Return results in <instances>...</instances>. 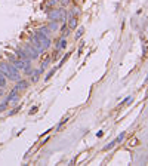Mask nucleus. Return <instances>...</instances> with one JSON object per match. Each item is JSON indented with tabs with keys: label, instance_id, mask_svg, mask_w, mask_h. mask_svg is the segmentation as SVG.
<instances>
[{
	"label": "nucleus",
	"instance_id": "obj_13",
	"mask_svg": "<svg viewBox=\"0 0 148 166\" xmlns=\"http://www.w3.org/2000/svg\"><path fill=\"white\" fill-rule=\"evenodd\" d=\"M83 33H84V27H79V30H77V33L74 34V39L77 40V39H80L82 36H83Z\"/></svg>",
	"mask_w": 148,
	"mask_h": 166
},
{
	"label": "nucleus",
	"instance_id": "obj_5",
	"mask_svg": "<svg viewBox=\"0 0 148 166\" xmlns=\"http://www.w3.org/2000/svg\"><path fill=\"white\" fill-rule=\"evenodd\" d=\"M24 46V49L28 52V55H30V59H37L39 58V52H37V49L34 48L31 43H27V45H22Z\"/></svg>",
	"mask_w": 148,
	"mask_h": 166
},
{
	"label": "nucleus",
	"instance_id": "obj_28",
	"mask_svg": "<svg viewBox=\"0 0 148 166\" xmlns=\"http://www.w3.org/2000/svg\"><path fill=\"white\" fill-rule=\"evenodd\" d=\"M74 3H77V0H74Z\"/></svg>",
	"mask_w": 148,
	"mask_h": 166
},
{
	"label": "nucleus",
	"instance_id": "obj_17",
	"mask_svg": "<svg viewBox=\"0 0 148 166\" xmlns=\"http://www.w3.org/2000/svg\"><path fill=\"white\" fill-rule=\"evenodd\" d=\"M58 3L61 5V7H67L70 3H71V0H58Z\"/></svg>",
	"mask_w": 148,
	"mask_h": 166
},
{
	"label": "nucleus",
	"instance_id": "obj_8",
	"mask_svg": "<svg viewBox=\"0 0 148 166\" xmlns=\"http://www.w3.org/2000/svg\"><path fill=\"white\" fill-rule=\"evenodd\" d=\"M42 73H43V71H42L40 68H33V73L30 74V82H31V83L39 82V77H40Z\"/></svg>",
	"mask_w": 148,
	"mask_h": 166
},
{
	"label": "nucleus",
	"instance_id": "obj_10",
	"mask_svg": "<svg viewBox=\"0 0 148 166\" xmlns=\"http://www.w3.org/2000/svg\"><path fill=\"white\" fill-rule=\"evenodd\" d=\"M65 48H67V39H65V37H61L59 42H58V45H56V52L62 50V49H65Z\"/></svg>",
	"mask_w": 148,
	"mask_h": 166
},
{
	"label": "nucleus",
	"instance_id": "obj_6",
	"mask_svg": "<svg viewBox=\"0 0 148 166\" xmlns=\"http://www.w3.org/2000/svg\"><path fill=\"white\" fill-rule=\"evenodd\" d=\"M30 42H31V45L37 49L39 54H40V52H45V48L42 46V43H40V40L37 37V34H31V36H30Z\"/></svg>",
	"mask_w": 148,
	"mask_h": 166
},
{
	"label": "nucleus",
	"instance_id": "obj_20",
	"mask_svg": "<svg viewBox=\"0 0 148 166\" xmlns=\"http://www.w3.org/2000/svg\"><path fill=\"white\" fill-rule=\"evenodd\" d=\"M67 120H68V117H65V119H62V120H61V123L58 125V128H56V130H61V129H62V126L67 123Z\"/></svg>",
	"mask_w": 148,
	"mask_h": 166
},
{
	"label": "nucleus",
	"instance_id": "obj_26",
	"mask_svg": "<svg viewBox=\"0 0 148 166\" xmlns=\"http://www.w3.org/2000/svg\"><path fill=\"white\" fill-rule=\"evenodd\" d=\"M102 135H104V132H102V130H99V132H96V136H98V138H101Z\"/></svg>",
	"mask_w": 148,
	"mask_h": 166
},
{
	"label": "nucleus",
	"instance_id": "obj_18",
	"mask_svg": "<svg viewBox=\"0 0 148 166\" xmlns=\"http://www.w3.org/2000/svg\"><path fill=\"white\" fill-rule=\"evenodd\" d=\"M116 144H117V142H116V139H114L113 142H110V144H107L105 147H104V150H105V151H107V150H111V148H114V147H116Z\"/></svg>",
	"mask_w": 148,
	"mask_h": 166
},
{
	"label": "nucleus",
	"instance_id": "obj_27",
	"mask_svg": "<svg viewBox=\"0 0 148 166\" xmlns=\"http://www.w3.org/2000/svg\"><path fill=\"white\" fill-rule=\"evenodd\" d=\"M3 95V88H0V97Z\"/></svg>",
	"mask_w": 148,
	"mask_h": 166
},
{
	"label": "nucleus",
	"instance_id": "obj_14",
	"mask_svg": "<svg viewBox=\"0 0 148 166\" xmlns=\"http://www.w3.org/2000/svg\"><path fill=\"white\" fill-rule=\"evenodd\" d=\"M50 64V58H46L45 61H43V63H42V65H40V70H42V71H45V70H46V67Z\"/></svg>",
	"mask_w": 148,
	"mask_h": 166
},
{
	"label": "nucleus",
	"instance_id": "obj_21",
	"mask_svg": "<svg viewBox=\"0 0 148 166\" xmlns=\"http://www.w3.org/2000/svg\"><path fill=\"white\" fill-rule=\"evenodd\" d=\"M40 31H42V33H45V34H48V36H50V33H52L49 27H42V28H40Z\"/></svg>",
	"mask_w": 148,
	"mask_h": 166
},
{
	"label": "nucleus",
	"instance_id": "obj_11",
	"mask_svg": "<svg viewBox=\"0 0 148 166\" xmlns=\"http://www.w3.org/2000/svg\"><path fill=\"white\" fill-rule=\"evenodd\" d=\"M67 27H68L70 30H74V28L77 27V18H76V16H71V18H68Z\"/></svg>",
	"mask_w": 148,
	"mask_h": 166
},
{
	"label": "nucleus",
	"instance_id": "obj_16",
	"mask_svg": "<svg viewBox=\"0 0 148 166\" xmlns=\"http://www.w3.org/2000/svg\"><path fill=\"white\" fill-rule=\"evenodd\" d=\"M77 11H79V9H77V7H76V6H73V7H71V9H70V12L67 13V16H68V18H71V16H76V13H77Z\"/></svg>",
	"mask_w": 148,
	"mask_h": 166
},
{
	"label": "nucleus",
	"instance_id": "obj_9",
	"mask_svg": "<svg viewBox=\"0 0 148 166\" xmlns=\"http://www.w3.org/2000/svg\"><path fill=\"white\" fill-rule=\"evenodd\" d=\"M18 83H16L15 88L18 89V91H24V89H27L28 88V82L27 80H24V79H19V80H16Z\"/></svg>",
	"mask_w": 148,
	"mask_h": 166
},
{
	"label": "nucleus",
	"instance_id": "obj_23",
	"mask_svg": "<svg viewBox=\"0 0 148 166\" xmlns=\"http://www.w3.org/2000/svg\"><path fill=\"white\" fill-rule=\"evenodd\" d=\"M7 108V104H5V102H2V104H0V113H2V111H5Z\"/></svg>",
	"mask_w": 148,
	"mask_h": 166
},
{
	"label": "nucleus",
	"instance_id": "obj_1",
	"mask_svg": "<svg viewBox=\"0 0 148 166\" xmlns=\"http://www.w3.org/2000/svg\"><path fill=\"white\" fill-rule=\"evenodd\" d=\"M0 71L5 74L6 79H9V80H19L21 79V74H19V70L16 68L15 65H12L11 63H0Z\"/></svg>",
	"mask_w": 148,
	"mask_h": 166
},
{
	"label": "nucleus",
	"instance_id": "obj_22",
	"mask_svg": "<svg viewBox=\"0 0 148 166\" xmlns=\"http://www.w3.org/2000/svg\"><path fill=\"white\" fill-rule=\"evenodd\" d=\"M54 74H55V68H54V70H50V71H49V73L46 74V77H45V82H48L49 79H50L52 76H54Z\"/></svg>",
	"mask_w": 148,
	"mask_h": 166
},
{
	"label": "nucleus",
	"instance_id": "obj_4",
	"mask_svg": "<svg viewBox=\"0 0 148 166\" xmlns=\"http://www.w3.org/2000/svg\"><path fill=\"white\" fill-rule=\"evenodd\" d=\"M18 92H19L18 89H16V88H13V89L9 92V95H7V97H6V99H5V104H7V106H9L11 102H16V101H18V98H19Z\"/></svg>",
	"mask_w": 148,
	"mask_h": 166
},
{
	"label": "nucleus",
	"instance_id": "obj_2",
	"mask_svg": "<svg viewBox=\"0 0 148 166\" xmlns=\"http://www.w3.org/2000/svg\"><path fill=\"white\" fill-rule=\"evenodd\" d=\"M50 21H58V22H67V11L65 7H59V9H54L48 13Z\"/></svg>",
	"mask_w": 148,
	"mask_h": 166
},
{
	"label": "nucleus",
	"instance_id": "obj_3",
	"mask_svg": "<svg viewBox=\"0 0 148 166\" xmlns=\"http://www.w3.org/2000/svg\"><path fill=\"white\" fill-rule=\"evenodd\" d=\"M37 37H39V40H40V43H42V46L45 48V49H48L49 46H50V43H52V40H50V36H48V34H45V33H42L40 30H37Z\"/></svg>",
	"mask_w": 148,
	"mask_h": 166
},
{
	"label": "nucleus",
	"instance_id": "obj_24",
	"mask_svg": "<svg viewBox=\"0 0 148 166\" xmlns=\"http://www.w3.org/2000/svg\"><path fill=\"white\" fill-rule=\"evenodd\" d=\"M18 111H19V107H15V108H13V110L9 113V116H13V114H16V113H18Z\"/></svg>",
	"mask_w": 148,
	"mask_h": 166
},
{
	"label": "nucleus",
	"instance_id": "obj_19",
	"mask_svg": "<svg viewBox=\"0 0 148 166\" xmlns=\"http://www.w3.org/2000/svg\"><path fill=\"white\" fill-rule=\"evenodd\" d=\"M125 136H126V134H125V132H121V134L116 138V142H117V144H119V142H121V141L125 139Z\"/></svg>",
	"mask_w": 148,
	"mask_h": 166
},
{
	"label": "nucleus",
	"instance_id": "obj_25",
	"mask_svg": "<svg viewBox=\"0 0 148 166\" xmlns=\"http://www.w3.org/2000/svg\"><path fill=\"white\" fill-rule=\"evenodd\" d=\"M37 108H39V107H33V108H31V111H30V114H34V113L37 111Z\"/></svg>",
	"mask_w": 148,
	"mask_h": 166
},
{
	"label": "nucleus",
	"instance_id": "obj_7",
	"mask_svg": "<svg viewBox=\"0 0 148 166\" xmlns=\"http://www.w3.org/2000/svg\"><path fill=\"white\" fill-rule=\"evenodd\" d=\"M15 52H16V55H18V58H21V59H30L28 52L24 49V46H18V48L15 49Z\"/></svg>",
	"mask_w": 148,
	"mask_h": 166
},
{
	"label": "nucleus",
	"instance_id": "obj_12",
	"mask_svg": "<svg viewBox=\"0 0 148 166\" xmlns=\"http://www.w3.org/2000/svg\"><path fill=\"white\" fill-rule=\"evenodd\" d=\"M48 27L50 28V31H56V30L59 28V22H58V21H50V22L48 24Z\"/></svg>",
	"mask_w": 148,
	"mask_h": 166
},
{
	"label": "nucleus",
	"instance_id": "obj_15",
	"mask_svg": "<svg viewBox=\"0 0 148 166\" xmlns=\"http://www.w3.org/2000/svg\"><path fill=\"white\" fill-rule=\"evenodd\" d=\"M6 77H5V74L2 73V71H0V88H5V86H6Z\"/></svg>",
	"mask_w": 148,
	"mask_h": 166
}]
</instances>
